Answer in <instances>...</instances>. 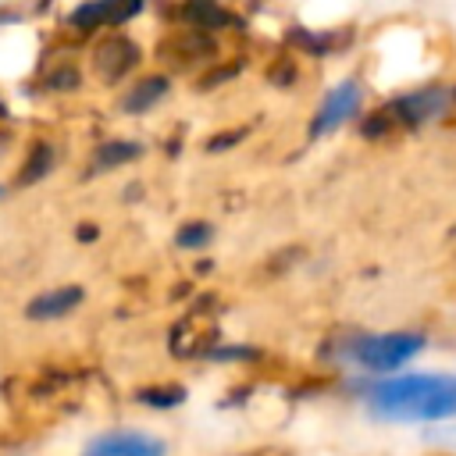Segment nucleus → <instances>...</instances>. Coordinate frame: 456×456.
Listing matches in <instances>:
<instances>
[{
    "instance_id": "f03ea898",
    "label": "nucleus",
    "mask_w": 456,
    "mask_h": 456,
    "mask_svg": "<svg viewBox=\"0 0 456 456\" xmlns=\"http://www.w3.org/2000/svg\"><path fill=\"white\" fill-rule=\"evenodd\" d=\"M424 346H428L424 331H406V328L360 331V335H349L346 342H338V360L363 374L385 378V374H399L406 363H413L424 353Z\"/></svg>"
},
{
    "instance_id": "39448f33",
    "label": "nucleus",
    "mask_w": 456,
    "mask_h": 456,
    "mask_svg": "<svg viewBox=\"0 0 456 456\" xmlns=\"http://www.w3.org/2000/svg\"><path fill=\"white\" fill-rule=\"evenodd\" d=\"M139 64H142V46L121 28L103 32L89 50V68L103 86L125 82L132 71H139Z\"/></svg>"
},
{
    "instance_id": "7ed1b4c3",
    "label": "nucleus",
    "mask_w": 456,
    "mask_h": 456,
    "mask_svg": "<svg viewBox=\"0 0 456 456\" xmlns=\"http://www.w3.org/2000/svg\"><path fill=\"white\" fill-rule=\"evenodd\" d=\"M452 103H456V89L452 86H445V82H424V86H413V89L392 96L374 114H367L360 121V132L367 139H378V135H388L392 128H424V125L445 118Z\"/></svg>"
},
{
    "instance_id": "6e6552de",
    "label": "nucleus",
    "mask_w": 456,
    "mask_h": 456,
    "mask_svg": "<svg viewBox=\"0 0 456 456\" xmlns=\"http://www.w3.org/2000/svg\"><path fill=\"white\" fill-rule=\"evenodd\" d=\"M171 21L178 25H189V28H200V32H232V28H242V18L224 7L221 0H175L171 4Z\"/></svg>"
},
{
    "instance_id": "a211bd4d",
    "label": "nucleus",
    "mask_w": 456,
    "mask_h": 456,
    "mask_svg": "<svg viewBox=\"0 0 456 456\" xmlns=\"http://www.w3.org/2000/svg\"><path fill=\"white\" fill-rule=\"evenodd\" d=\"M0 196H4V189H0Z\"/></svg>"
},
{
    "instance_id": "f3484780",
    "label": "nucleus",
    "mask_w": 456,
    "mask_h": 456,
    "mask_svg": "<svg viewBox=\"0 0 456 456\" xmlns=\"http://www.w3.org/2000/svg\"><path fill=\"white\" fill-rule=\"evenodd\" d=\"M214 75H203L200 82H196V89H214V82H224V78H235L239 75V61L235 64H217V68H210Z\"/></svg>"
},
{
    "instance_id": "1a4fd4ad",
    "label": "nucleus",
    "mask_w": 456,
    "mask_h": 456,
    "mask_svg": "<svg viewBox=\"0 0 456 456\" xmlns=\"http://www.w3.org/2000/svg\"><path fill=\"white\" fill-rule=\"evenodd\" d=\"M164 442L142 431H110L86 445L82 456H164Z\"/></svg>"
},
{
    "instance_id": "f8f14e48",
    "label": "nucleus",
    "mask_w": 456,
    "mask_h": 456,
    "mask_svg": "<svg viewBox=\"0 0 456 456\" xmlns=\"http://www.w3.org/2000/svg\"><path fill=\"white\" fill-rule=\"evenodd\" d=\"M135 157H142V142H135V139H107L93 153V175L121 167V164H132Z\"/></svg>"
},
{
    "instance_id": "dca6fc26",
    "label": "nucleus",
    "mask_w": 456,
    "mask_h": 456,
    "mask_svg": "<svg viewBox=\"0 0 456 456\" xmlns=\"http://www.w3.org/2000/svg\"><path fill=\"white\" fill-rule=\"evenodd\" d=\"M46 82H50V89H78L82 75H78V68H68V64H61V68H53V75H50Z\"/></svg>"
},
{
    "instance_id": "ddd939ff",
    "label": "nucleus",
    "mask_w": 456,
    "mask_h": 456,
    "mask_svg": "<svg viewBox=\"0 0 456 456\" xmlns=\"http://www.w3.org/2000/svg\"><path fill=\"white\" fill-rule=\"evenodd\" d=\"M53 164H57V150H53L46 139L32 142V150H28V153H25V160H21V171H18V185H32V182L46 178V175L53 171Z\"/></svg>"
},
{
    "instance_id": "2eb2a0df",
    "label": "nucleus",
    "mask_w": 456,
    "mask_h": 456,
    "mask_svg": "<svg viewBox=\"0 0 456 456\" xmlns=\"http://www.w3.org/2000/svg\"><path fill=\"white\" fill-rule=\"evenodd\" d=\"M210 235H214V232H210L207 221H192V224H182V228H178V239H175V242H178L182 249H200V246L210 242Z\"/></svg>"
},
{
    "instance_id": "4468645a",
    "label": "nucleus",
    "mask_w": 456,
    "mask_h": 456,
    "mask_svg": "<svg viewBox=\"0 0 456 456\" xmlns=\"http://www.w3.org/2000/svg\"><path fill=\"white\" fill-rule=\"evenodd\" d=\"M139 403H146V406H157V410H171V406H182V399H185V388L182 385H160V388H139V395H135Z\"/></svg>"
},
{
    "instance_id": "0eeeda50",
    "label": "nucleus",
    "mask_w": 456,
    "mask_h": 456,
    "mask_svg": "<svg viewBox=\"0 0 456 456\" xmlns=\"http://www.w3.org/2000/svg\"><path fill=\"white\" fill-rule=\"evenodd\" d=\"M157 57L171 68V71H200L217 57V36L178 25V32L164 36L157 46Z\"/></svg>"
},
{
    "instance_id": "423d86ee",
    "label": "nucleus",
    "mask_w": 456,
    "mask_h": 456,
    "mask_svg": "<svg viewBox=\"0 0 456 456\" xmlns=\"http://www.w3.org/2000/svg\"><path fill=\"white\" fill-rule=\"evenodd\" d=\"M142 11H146V0H78L64 14V25L78 36L114 32V28L135 21Z\"/></svg>"
},
{
    "instance_id": "9b49d317",
    "label": "nucleus",
    "mask_w": 456,
    "mask_h": 456,
    "mask_svg": "<svg viewBox=\"0 0 456 456\" xmlns=\"http://www.w3.org/2000/svg\"><path fill=\"white\" fill-rule=\"evenodd\" d=\"M86 299V292L78 289V285H57V289H46V292H39L28 306H25V314L32 317V321H53V317H64V314H71L78 303Z\"/></svg>"
},
{
    "instance_id": "9d476101",
    "label": "nucleus",
    "mask_w": 456,
    "mask_h": 456,
    "mask_svg": "<svg viewBox=\"0 0 456 456\" xmlns=\"http://www.w3.org/2000/svg\"><path fill=\"white\" fill-rule=\"evenodd\" d=\"M167 93H171V75H164V71L139 75V78L125 89V96H121V114H132V118L150 114L160 100H167Z\"/></svg>"
},
{
    "instance_id": "f257e3e1",
    "label": "nucleus",
    "mask_w": 456,
    "mask_h": 456,
    "mask_svg": "<svg viewBox=\"0 0 456 456\" xmlns=\"http://www.w3.org/2000/svg\"><path fill=\"white\" fill-rule=\"evenodd\" d=\"M363 406L381 424L456 420V370H399L363 388Z\"/></svg>"
},
{
    "instance_id": "20e7f679",
    "label": "nucleus",
    "mask_w": 456,
    "mask_h": 456,
    "mask_svg": "<svg viewBox=\"0 0 456 456\" xmlns=\"http://www.w3.org/2000/svg\"><path fill=\"white\" fill-rule=\"evenodd\" d=\"M363 96H367V93H363V82H360L356 75H346V78H338L335 86H328L324 96H321L317 107H314V118H310V125H306V135H310V139H324V135L338 132L342 125L356 121L360 110H363Z\"/></svg>"
}]
</instances>
